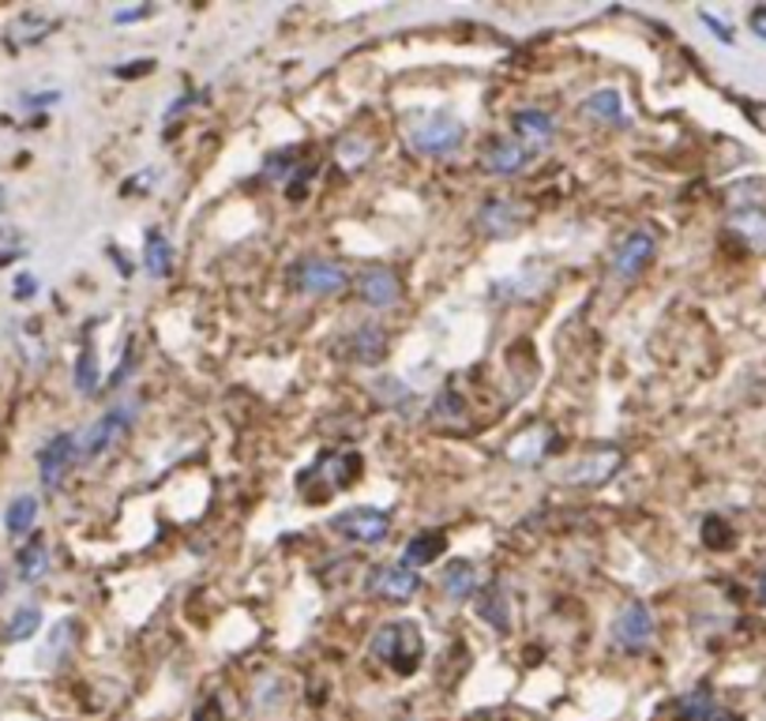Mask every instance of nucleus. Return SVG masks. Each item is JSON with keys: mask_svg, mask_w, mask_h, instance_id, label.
Instances as JSON below:
<instances>
[{"mask_svg": "<svg viewBox=\"0 0 766 721\" xmlns=\"http://www.w3.org/2000/svg\"><path fill=\"white\" fill-rule=\"evenodd\" d=\"M368 650H372L376 661H387V666H391L395 672L410 677V672L418 669L421 658H424L421 628H418V624H410V620H402V624H384V628L372 635Z\"/></svg>", "mask_w": 766, "mask_h": 721, "instance_id": "nucleus-1", "label": "nucleus"}, {"mask_svg": "<svg viewBox=\"0 0 766 721\" xmlns=\"http://www.w3.org/2000/svg\"><path fill=\"white\" fill-rule=\"evenodd\" d=\"M327 526L346 541H357V545H384L387 534H391V515L380 508H349L338 511Z\"/></svg>", "mask_w": 766, "mask_h": 721, "instance_id": "nucleus-2", "label": "nucleus"}, {"mask_svg": "<svg viewBox=\"0 0 766 721\" xmlns=\"http://www.w3.org/2000/svg\"><path fill=\"white\" fill-rule=\"evenodd\" d=\"M365 586H368V594L402 605V602H410V597L421 591V575L413 572V567H406V564H380V567H372V572H368Z\"/></svg>", "mask_w": 766, "mask_h": 721, "instance_id": "nucleus-3", "label": "nucleus"}, {"mask_svg": "<svg viewBox=\"0 0 766 721\" xmlns=\"http://www.w3.org/2000/svg\"><path fill=\"white\" fill-rule=\"evenodd\" d=\"M612 639H617V647L628 650V654L647 650L650 639H654V616H650L647 605L631 602L628 609L617 616V624H612Z\"/></svg>", "mask_w": 766, "mask_h": 721, "instance_id": "nucleus-4", "label": "nucleus"}, {"mask_svg": "<svg viewBox=\"0 0 766 721\" xmlns=\"http://www.w3.org/2000/svg\"><path fill=\"white\" fill-rule=\"evenodd\" d=\"M654 252H658V237L650 230L628 233V237H623V244L617 249V260H612V274L623 279V282L639 279V274L647 271V263L654 260Z\"/></svg>", "mask_w": 766, "mask_h": 721, "instance_id": "nucleus-5", "label": "nucleus"}, {"mask_svg": "<svg viewBox=\"0 0 766 721\" xmlns=\"http://www.w3.org/2000/svg\"><path fill=\"white\" fill-rule=\"evenodd\" d=\"M462 136L466 132H462L455 117H429L410 132V144L424 150V155H448V150H455L462 144Z\"/></svg>", "mask_w": 766, "mask_h": 721, "instance_id": "nucleus-6", "label": "nucleus"}, {"mask_svg": "<svg viewBox=\"0 0 766 721\" xmlns=\"http://www.w3.org/2000/svg\"><path fill=\"white\" fill-rule=\"evenodd\" d=\"M80 459V443H75V436L61 432L53 436L50 443H45L42 451H38V470H42V485L45 489H56L64 481V473L72 470V462Z\"/></svg>", "mask_w": 766, "mask_h": 721, "instance_id": "nucleus-7", "label": "nucleus"}, {"mask_svg": "<svg viewBox=\"0 0 766 721\" xmlns=\"http://www.w3.org/2000/svg\"><path fill=\"white\" fill-rule=\"evenodd\" d=\"M125 429H128V410H109L106 417H98L87 432L75 436V443H80V459H98L102 451H109V443L117 440Z\"/></svg>", "mask_w": 766, "mask_h": 721, "instance_id": "nucleus-8", "label": "nucleus"}, {"mask_svg": "<svg viewBox=\"0 0 766 721\" xmlns=\"http://www.w3.org/2000/svg\"><path fill=\"white\" fill-rule=\"evenodd\" d=\"M357 290H361V297H365L372 309H395V305L402 301V282H399V274L387 271V268L365 271L361 279H357Z\"/></svg>", "mask_w": 766, "mask_h": 721, "instance_id": "nucleus-9", "label": "nucleus"}, {"mask_svg": "<svg viewBox=\"0 0 766 721\" xmlns=\"http://www.w3.org/2000/svg\"><path fill=\"white\" fill-rule=\"evenodd\" d=\"M293 282H297L305 293H338V290H346L349 274L343 268H335V263L308 260V263H301V268L293 271Z\"/></svg>", "mask_w": 766, "mask_h": 721, "instance_id": "nucleus-10", "label": "nucleus"}, {"mask_svg": "<svg viewBox=\"0 0 766 721\" xmlns=\"http://www.w3.org/2000/svg\"><path fill=\"white\" fill-rule=\"evenodd\" d=\"M676 718L680 721H741L730 710H722L714 703V691L711 688H695L688 691L684 699L676 703Z\"/></svg>", "mask_w": 766, "mask_h": 721, "instance_id": "nucleus-11", "label": "nucleus"}, {"mask_svg": "<svg viewBox=\"0 0 766 721\" xmlns=\"http://www.w3.org/2000/svg\"><path fill=\"white\" fill-rule=\"evenodd\" d=\"M474 613H478L485 624H493L496 631H507V628H511V605H507L504 586H500V583L481 586L478 597H474Z\"/></svg>", "mask_w": 766, "mask_h": 721, "instance_id": "nucleus-12", "label": "nucleus"}, {"mask_svg": "<svg viewBox=\"0 0 766 721\" xmlns=\"http://www.w3.org/2000/svg\"><path fill=\"white\" fill-rule=\"evenodd\" d=\"M15 572L23 583H42L45 572H50V545H45L42 537H34V541H27L23 548H19V556H15Z\"/></svg>", "mask_w": 766, "mask_h": 721, "instance_id": "nucleus-13", "label": "nucleus"}, {"mask_svg": "<svg viewBox=\"0 0 766 721\" xmlns=\"http://www.w3.org/2000/svg\"><path fill=\"white\" fill-rule=\"evenodd\" d=\"M443 548H448V537H443V530H424V534H418V537L410 541V545H406L402 564L418 572V567L432 564V560H437Z\"/></svg>", "mask_w": 766, "mask_h": 721, "instance_id": "nucleus-14", "label": "nucleus"}, {"mask_svg": "<svg viewBox=\"0 0 766 721\" xmlns=\"http://www.w3.org/2000/svg\"><path fill=\"white\" fill-rule=\"evenodd\" d=\"M511 125H515L518 136H523L526 144H534V147L545 144V139H553V132H556V121L548 117L545 109H518Z\"/></svg>", "mask_w": 766, "mask_h": 721, "instance_id": "nucleus-15", "label": "nucleus"}, {"mask_svg": "<svg viewBox=\"0 0 766 721\" xmlns=\"http://www.w3.org/2000/svg\"><path fill=\"white\" fill-rule=\"evenodd\" d=\"M144 268L155 274V279H166L174 271V244L166 241L162 230H147L144 241Z\"/></svg>", "mask_w": 766, "mask_h": 721, "instance_id": "nucleus-16", "label": "nucleus"}, {"mask_svg": "<svg viewBox=\"0 0 766 721\" xmlns=\"http://www.w3.org/2000/svg\"><path fill=\"white\" fill-rule=\"evenodd\" d=\"M478 226L489 237H504V233H511L518 226V211L511 203H504V199H489V203L481 207V215H478Z\"/></svg>", "mask_w": 766, "mask_h": 721, "instance_id": "nucleus-17", "label": "nucleus"}, {"mask_svg": "<svg viewBox=\"0 0 766 721\" xmlns=\"http://www.w3.org/2000/svg\"><path fill=\"white\" fill-rule=\"evenodd\" d=\"M443 591H448L451 597H459V602L474 597V591H478V567L470 564V560H451V564L443 567Z\"/></svg>", "mask_w": 766, "mask_h": 721, "instance_id": "nucleus-18", "label": "nucleus"}, {"mask_svg": "<svg viewBox=\"0 0 766 721\" xmlns=\"http://www.w3.org/2000/svg\"><path fill=\"white\" fill-rule=\"evenodd\" d=\"M526 158H529L526 147L493 144V147H489V155H485V169H489V174H496V177H511V174H518V169L526 166Z\"/></svg>", "mask_w": 766, "mask_h": 721, "instance_id": "nucleus-19", "label": "nucleus"}, {"mask_svg": "<svg viewBox=\"0 0 766 721\" xmlns=\"http://www.w3.org/2000/svg\"><path fill=\"white\" fill-rule=\"evenodd\" d=\"M34 519H38V500L31 497V492H23V497H15L12 504H8V511H4V530H8L12 537H23V534H31Z\"/></svg>", "mask_w": 766, "mask_h": 721, "instance_id": "nucleus-20", "label": "nucleus"}, {"mask_svg": "<svg viewBox=\"0 0 766 721\" xmlns=\"http://www.w3.org/2000/svg\"><path fill=\"white\" fill-rule=\"evenodd\" d=\"M583 113L594 121H609V125H623V106L617 91H598L583 102Z\"/></svg>", "mask_w": 766, "mask_h": 721, "instance_id": "nucleus-21", "label": "nucleus"}, {"mask_svg": "<svg viewBox=\"0 0 766 721\" xmlns=\"http://www.w3.org/2000/svg\"><path fill=\"white\" fill-rule=\"evenodd\" d=\"M38 628H42V613H38V605H23V609H15L12 620H8L4 639L8 642H23V639H31Z\"/></svg>", "mask_w": 766, "mask_h": 721, "instance_id": "nucleus-22", "label": "nucleus"}, {"mask_svg": "<svg viewBox=\"0 0 766 721\" xmlns=\"http://www.w3.org/2000/svg\"><path fill=\"white\" fill-rule=\"evenodd\" d=\"M75 387L83 395H98V357H94V346H83L80 360H75Z\"/></svg>", "mask_w": 766, "mask_h": 721, "instance_id": "nucleus-23", "label": "nucleus"}, {"mask_svg": "<svg viewBox=\"0 0 766 721\" xmlns=\"http://www.w3.org/2000/svg\"><path fill=\"white\" fill-rule=\"evenodd\" d=\"M384 335L376 327H365V331H357V338H354V357L361 360V365H376V360L384 357Z\"/></svg>", "mask_w": 766, "mask_h": 721, "instance_id": "nucleus-24", "label": "nucleus"}, {"mask_svg": "<svg viewBox=\"0 0 766 721\" xmlns=\"http://www.w3.org/2000/svg\"><path fill=\"white\" fill-rule=\"evenodd\" d=\"M368 155H372V150H368L365 139H343V144H338V163H343L346 169L365 166Z\"/></svg>", "mask_w": 766, "mask_h": 721, "instance_id": "nucleus-25", "label": "nucleus"}, {"mask_svg": "<svg viewBox=\"0 0 766 721\" xmlns=\"http://www.w3.org/2000/svg\"><path fill=\"white\" fill-rule=\"evenodd\" d=\"M15 31H19L15 38H23V42H42V38L53 31V23H50V19H42V15H23L15 23Z\"/></svg>", "mask_w": 766, "mask_h": 721, "instance_id": "nucleus-26", "label": "nucleus"}, {"mask_svg": "<svg viewBox=\"0 0 766 721\" xmlns=\"http://www.w3.org/2000/svg\"><path fill=\"white\" fill-rule=\"evenodd\" d=\"M196 721H225L219 699H207V703H203L200 710H196Z\"/></svg>", "mask_w": 766, "mask_h": 721, "instance_id": "nucleus-27", "label": "nucleus"}, {"mask_svg": "<svg viewBox=\"0 0 766 721\" xmlns=\"http://www.w3.org/2000/svg\"><path fill=\"white\" fill-rule=\"evenodd\" d=\"M752 31L759 34V38H766V4L752 12Z\"/></svg>", "mask_w": 766, "mask_h": 721, "instance_id": "nucleus-28", "label": "nucleus"}, {"mask_svg": "<svg viewBox=\"0 0 766 721\" xmlns=\"http://www.w3.org/2000/svg\"><path fill=\"white\" fill-rule=\"evenodd\" d=\"M38 290V282L31 279V274H19V279H15V293H19V297H27V293H34Z\"/></svg>", "mask_w": 766, "mask_h": 721, "instance_id": "nucleus-29", "label": "nucleus"}, {"mask_svg": "<svg viewBox=\"0 0 766 721\" xmlns=\"http://www.w3.org/2000/svg\"><path fill=\"white\" fill-rule=\"evenodd\" d=\"M703 23H706V27H714V31H717V38H722V42H733V34L725 31V23H717V19H714L711 12H703Z\"/></svg>", "mask_w": 766, "mask_h": 721, "instance_id": "nucleus-30", "label": "nucleus"}, {"mask_svg": "<svg viewBox=\"0 0 766 721\" xmlns=\"http://www.w3.org/2000/svg\"><path fill=\"white\" fill-rule=\"evenodd\" d=\"M150 12V8H128V12H117L120 23H128V19H144Z\"/></svg>", "mask_w": 766, "mask_h": 721, "instance_id": "nucleus-31", "label": "nucleus"}, {"mask_svg": "<svg viewBox=\"0 0 766 721\" xmlns=\"http://www.w3.org/2000/svg\"><path fill=\"white\" fill-rule=\"evenodd\" d=\"M759 597H763V602H766V575L759 578Z\"/></svg>", "mask_w": 766, "mask_h": 721, "instance_id": "nucleus-32", "label": "nucleus"}, {"mask_svg": "<svg viewBox=\"0 0 766 721\" xmlns=\"http://www.w3.org/2000/svg\"><path fill=\"white\" fill-rule=\"evenodd\" d=\"M0 207H4V188H0Z\"/></svg>", "mask_w": 766, "mask_h": 721, "instance_id": "nucleus-33", "label": "nucleus"}]
</instances>
